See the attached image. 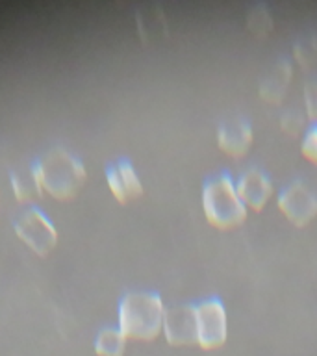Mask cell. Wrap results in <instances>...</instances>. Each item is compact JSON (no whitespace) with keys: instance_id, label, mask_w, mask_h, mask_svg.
Returning a JSON list of instances; mask_svg holds the SVG:
<instances>
[{"instance_id":"cell-1","label":"cell","mask_w":317,"mask_h":356,"mask_svg":"<svg viewBox=\"0 0 317 356\" xmlns=\"http://www.w3.org/2000/svg\"><path fill=\"white\" fill-rule=\"evenodd\" d=\"M39 195L47 193L56 200H71L86 182V167L80 158L63 147L44 152L30 169Z\"/></svg>"},{"instance_id":"cell-2","label":"cell","mask_w":317,"mask_h":356,"mask_svg":"<svg viewBox=\"0 0 317 356\" xmlns=\"http://www.w3.org/2000/svg\"><path fill=\"white\" fill-rule=\"evenodd\" d=\"M165 305L156 291H130L119 302L117 328L127 339L152 341L163 330Z\"/></svg>"},{"instance_id":"cell-3","label":"cell","mask_w":317,"mask_h":356,"mask_svg":"<svg viewBox=\"0 0 317 356\" xmlns=\"http://www.w3.org/2000/svg\"><path fill=\"white\" fill-rule=\"evenodd\" d=\"M200 204L206 221L219 230L239 227L249 216V208L239 199L236 180L228 172H219L206 180L200 193Z\"/></svg>"},{"instance_id":"cell-4","label":"cell","mask_w":317,"mask_h":356,"mask_svg":"<svg viewBox=\"0 0 317 356\" xmlns=\"http://www.w3.org/2000/svg\"><path fill=\"white\" fill-rule=\"evenodd\" d=\"M17 238L38 256H49L58 245V230L39 208H24L13 221Z\"/></svg>"},{"instance_id":"cell-5","label":"cell","mask_w":317,"mask_h":356,"mask_svg":"<svg viewBox=\"0 0 317 356\" xmlns=\"http://www.w3.org/2000/svg\"><path fill=\"white\" fill-rule=\"evenodd\" d=\"M197 345L204 350L221 349L228 339L227 308L217 297L200 300L195 305Z\"/></svg>"},{"instance_id":"cell-6","label":"cell","mask_w":317,"mask_h":356,"mask_svg":"<svg viewBox=\"0 0 317 356\" xmlns=\"http://www.w3.org/2000/svg\"><path fill=\"white\" fill-rule=\"evenodd\" d=\"M278 210L295 227H306L317 217V195L310 186L300 180H293L284 186L277 199Z\"/></svg>"},{"instance_id":"cell-7","label":"cell","mask_w":317,"mask_h":356,"mask_svg":"<svg viewBox=\"0 0 317 356\" xmlns=\"http://www.w3.org/2000/svg\"><path fill=\"white\" fill-rule=\"evenodd\" d=\"M161 334L172 347L197 345L195 305H177L167 308Z\"/></svg>"},{"instance_id":"cell-8","label":"cell","mask_w":317,"mask_h":356,"mask_svg":"<svg viewBox=\"0 0 317 356\" xmlns=\"http://www.w3.org/2000/svg\"><path fill=\"white\" fill-rule=\"evenodd\" d=\"M236 189L243 204L254 211L263 210L273 197V182L258 167H250L241 172L236 180Z\"/></svg>"},{"instance_id":"cell-9","label":"cell","mask_w":317,"mask_h":356,"mask_svg":"<svg viewBox=\"0 0 317 356\" xmlns=\"http://www.w3.org/2000/svg\"><path fill=\"white\" fill-rule=\"evenodd\" d=\"M254 141L252 127L245 117L228 119L217 128V147L230 158H243Z\"/></svg>"},{"instance_id":"cell-10","label":"cell","mask_w":317,"mask_h":356,"mask_svg":"<svg viewBox=\"0 0 317 356\" xmlns=\"http://www.w3.org/2000/svg\"><path fill=\"white\" fill-rule=\"evenodd\" d=\"M106 184L117 202H121V204H127L130 199H138L143 195V182H141L136 167L128 160L111 163L106 169Z\"/></svg>"},{"instance_id":"cell-11","label":"cell","mask_w":317,"mask_h":356,"mask_svg":"<svg viewBox=\"0 0 317 356\" xmlns=\"http://www.w3.org/2000/svg\"><path fill=\"white\" fill-rule=\"evenodd\" d=\"M291 72H293V69H291L289 61H278L277 65L273 67V71L261 80V99L267 100V102H273V104L280 102L284 99V95H286V88L289 86V80H291Z\"/></svg>"},{"instance_id":"cell-12","label":"cell","mask_w":317,"mask_h":356,"mask_svg":"<svg viewBox=\"0 0 317 356\" xmlns=\"http://www.w3.org/2000/svg\"><path fill=\"white\" fill-rule=\"evenodd\" d=\"M136 22H138L139 35H141L145 43H152L156 39H160L161 35H165L167 32L165 17H163L158 6L149 4L138 10Z\"/></svg>"},{"instance_id":"cell-13","label":"cell","mask_w":317,"mask_h":356,"mask_svg":"<svg viewBox=\"0 0 317 356\" xmlns=\"http://www.w3.org/2000/svg\"><path fill=\"white\" fill-rule=\"evenodd\" d=\"M127 343V336L119 328L106 327L95 338V353L97 356H124Z\"/></svg>"},{"instance_id":"cell-14","label":"cell","mask_w":317,"mask_h":356,"mask_svg":"<svg viewBox=\"0 0 317 356\" xmlns=\"http://www.w3.org/2000/svg\"><path fill=\"white\" fill-rule=\"evenodd\" d=\"M247 26H249V30L252 33L266 35V33H269L275 28V22H273L271 13L267 11L266 6L256 4L247 13Z\"/></svg>"},{"instance_id":"cell-15","label":"cell","mask_w":317,"mask_h":356,"mask_svg":"<svg viewBox=\"0 0 317 356\" xmlns=\"http://www.w3.org/2000/svg\"><path fill=\"white\" fill-rule=\"evenodd\" d=\"M10 184L11 189H13V195L19 202H26L33 197V195H39V189L35 186V180H33L32 172L22 175V172H11L10 175Z\"/></svg>"},{"instance_id":"cell-16","label":"cell","mask_w":317,"mask_h":356,"mask_svg":"<svg viewBox=\"0 0 317 356\" xmlns=\"http://www.w3.org/2000/svg\"><path fill=\"white\" fill-rule=\"evenodd\" d=\"M300 154L306 160L317 165V124H310L302 134L300 139Z\"/></svg>"},{"instance_id":"cell-17","label":"cell","mask_w":317,"mask_h":356,"mask_svg":"<svg viewBox=\"0 0 317 356\" xmlns=\"http://www.w3.org/2000/svg\"><path fill=\"white\" fill-rule=\"evenodd\" d=\"M295 58L302 67L311 65L317 60V41L316 39H304L295 44Z\"/></svg>"},{"instance_id":"cell-18","label":"cell","mask_w":317,"mask_h":356,"mask_svg":"<svg viewBox=\"0 0 317 356\" xmlns=\"http://www.w3.org/2000/svg\"><path fill=\"white\" fill-rule=\"evenodd\" d=\"M304 106H306V117L310 119L311 124H317V78L306 83Z\"/></svg>"},{"instance_id":"cell-19","label":"cell","mask_w":317,"mask_h":356,"mask_svg":"<svg viewBox=\"0 0 317 356\" xmlns=\"http://www.w3.org/2000/svg\"><path fill=\"white\" fill-rule=\"evenodd\" d=\"M280 127L286 134L289 136H297V134L302 132V128H304V115L299 113V111H288V113H284L282 119H280Z\"/></svg>"}]
</instances>
